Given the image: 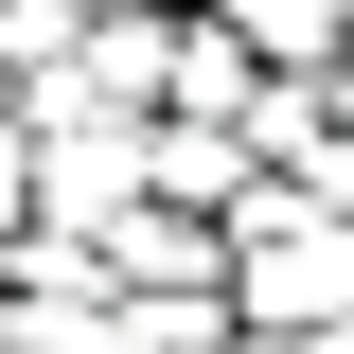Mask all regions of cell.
Segmentation results:
<instances>
[{"label": "cell", "mask_w": 354, "mask_h": 354, "mask_svg": "<svg viewBox=\"0 0 354 354\" xmlns=\"http://www.w3.org/2000/svg\"><path fill=\"white\" fill-rule=\"evenodd\" d=\"M248 213H266V319H337L354 301V248L301 230V195H248Z\"/></svg>", "instance_id": "6da1fadb"}, {"label": "cell", "mask_w": 354, "mask_h": 354, "mask_svg": "<svg viewBox=\"0 0 354 354\" xmlns=\"http://www.w3.org/2000/svg\"><path fill=\"white\" fill-rule=\"evenodd\" d=\"M18 195H36V160H18V124H0V230H18Z\"/></svg>", "instance_id": "7a4b0ae2"}, {"label": "cell", "mask_w": 354, "mask_h": 354, "mask_svg": "<svg viewBox=\"0 0 354 354\" xmlns=\"http://www.w3.org/2000/svg\"><path fill=\"white\" fill-rule=\"evenodd\" d=\"M18 53H36V36H18V0H0V88H18Z\"/></svg>", "instance_id": "3957f363"}, {"label": "cell", "mask_w": 354, "mask_h": 354, "mask_svg": "<svg viewBox=\"0 0 354 354\" xmlns=\"http://www.w3.org/2000/svg\"><path fill=\"white\" fill-rule=\"evenodd\" d=\"M0 354H18V337H0Z\"/></svg>", "instance_id": "277c9868"}]
</instances>
